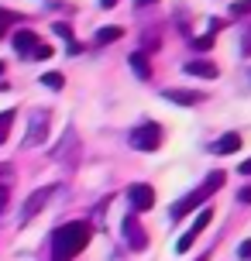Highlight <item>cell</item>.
I'll list each match as a JSON object with an SVG mask.
<instances>
[{
    "mask_svg": "<svg viewBox=\"0 0 251 261\" xmlns=\"http://www.w3.org/2000/svg\"><path fill=\"white\" fill-rule=\"evenodd\" d=\"M120 38V28H100V31H96V45H110V41H117Z\"/></svg>",
    "mask_w": 251,
    "mask_h": 261,
    "instance_id": "9a60e30c",
    "label": "cell"
},
{
    "mask_svg": "<svg viewBox=\"0 0 251 261\" xmlns=\"http://www.w3.org/2000/svg\"><path fill=\"white\" fill-rule=\"evenodd\" d=\"M241 52H244V55H251V28L244 31V35H241Z\"/></svg>",
    "mask_w": 251,
    "mask_h": 261,
    "instance_id": "603a6c76",
    "label": "cell"
},
{
    "mask_svg": "<svg viewBox=\"0 0 251 261\" xmlns=\"http://www.w3.org/2000/svg\"><path fill=\"white\" fill-rule=\"evenodd\" d=\"M220 186H224V172H210V175H207V182L199 186V189L186 193L183 199H179V203H172V210H169V213H172V220H183L189 210H196L199 203H203L207 196H213L217 189H220Z\"/></svg>",
    "mask_w": 251,
    "mask_h": 261,
    "instance_id": "7a4b0ae2",
    "label": "cell"
},
{
    "mask_svg": "<svg viewBox=\"0 0 251 261\" xmlns=\"http://www.w3.org/2000/svg\"><path fill=\"white\" fill-rule=\"evenodd\" d=\"M196 261H207V258H196Z\"/></svg>",
    "mask_w": 251,
    "mask_h": 261,
    "instance_id": "f546056e",
    "label": "cell"
},
{
    "mask_svg": "<svg viewBox=\"0 0 251 261\" xmlns=\"http://www.w3.org/2000/svg\"><path fill=\"white\" fill-rule=\"evenodd\" d=\"M238 254H241V258H251V241H244V244H241Z\"/></svg>",
    "mask_w": 251,
    "mask_h": 261,
    "instance_id": "d4e9b609",
    "label": "cell"
},
{
    "mask_svg": "<svg viewBox=\"0 0 251 261\" xmlns=\"http://www.w3.org/2000/svg\"><path fill=\"white\" fill-rule=\"evenodd\" d=\"M238 199H241V203H251V186H244V189H241Z\"/></svg>",
    "mask_w": 251,
    "mask_h": 261,
    "instance_id": "cb8c5ba5",
    "label": "cell"
},
{
    "mask_svg": "<svg viewBox=\"0 0 251 261\" xmlns=\"http://www.w3.org/2000/svg\"><path fill=\"white\" fill-rule=\"evenodd\" d=\"M0 72H4V62H0Z\"/></svg>",
    "mask_w": 251,
    "mask_h": 261,
    "instance_id": "f1b7e54d",
    "label": "cell"
},
{
    "mask_svg": "<svg viewBox=\"0 0 251 261\" xmlns=\"http://www.w3.org/2000/svg\"><path fill=\"white\" fill-rule=\"evenodd\" d=\"M52 193H55L52 186H41V189H35V193L28 196V199H24V206H21V223L35 220V217L41 213V206H45V203L52 199Z\"/></svg>",
    "mask_w": 251,
    "mask_h": 261,
    "instance_id": "5b68a950",
    "label": "cell"
},
{
    "mask_svg": "<svg viewBox=\"0 0 251 261\" xmlns=\"http://www.w3.org/2000/svg\"><path fill=\"white\" fill-rule=\"evenodd\" d=\"M38 45H41V38L35 35V31H28V28H21V31H14V48H17L21 55H28V59H31Z\"/></svg>",
    "mask_w": 251,
    "mask_h": 261,
    "instance_id": "ba28073f",
    "label": "cell"
},
{
    "mask_svg": "<svg viewBox=\"0 0 251 261\" xmlns=\"http://www.w3.org/2000/svg\"><path fill=\"white\" fill-rule=\"evenodd\" d=\"M52 31H55V35H62L66 41H72V28H69V24H62V21H55V24H52Z\"/></svg>",
    "mask_w": 251,
    "mask_h": 261,
    "instance_id": "ac0fdd59",
    "label": "cell"
},
{
    "mask_svg": "<svg viewBox=\"0 0 251 261\" xmlns=\"http://www.w3.org/2000/svg\"><path fill=\"white\" fill-rule=\"evenodd\" d=\"M100 4H104V7H114V4H117V0H100Z\"/></svg>",
    "mask_w": 251,
    "mask_h": 261,
    "instance_id": "4316f807",
    "label": "cell"
},
{
    "mask_svg": "<svg viewBox=\"0 0 251 261\" xmlns=\"http://www.w3.org/2000/svg\"><path fill=\"white\" fill-rule=\"evenodd\" d=\"M131 69L138 72V79H148V76H152V62H148V55L145 52H134L131 55Z\"/></svg>",
    "mask_w": 251,
    "mask_h": 261,
    "instance_id": "4fadbf2b",
    "label": "cell"
},
{
    "mask_svg": "<svg viewBox=\"0 0 251 261\" xmlns=\"http://www.w3.org/2000/svg\"><path fill=\"white\" fill-rule=\"evenodd\" d=\"M11 21H17V14H11V11H0V38H4V31H7V24Z\"/></svg>",
    "mask_w": 251,
    "mask_h": 261,
    "instance_id": "ffe728a7",
    "label": "cell"
},
{
    "mask_svg": "<svg viewBox=\"0 0 251 261\" xmlns=\"http://www.w3.org/2000/svg\"><path fill=\"white\" fill-rule=\"evenodd\" d=\"M31 59H52V48H48V45L41 41L38 48H35V55H31Z\"/></svg>",
    "mask_w": 251,
    "mask_h": 261,
    "instance_id": "7402d4cb",
    "label": "cell"
},
{
    "mask_svg": "<svg viewBox=\"0 0 251 261\" xmlns=\"http://www.w3.org/2000/svg\"><path fill=\"white\" fill-rule=\"evenodd\" d=\"M128 203H131L134 213H145V210L155 206V189H152V186H145V182L128 186Z\"/></svg>",
    "mask_w": 251,
    "mask_h": 261,
    "instance_id": "8992f818",
    "label": "cell"
},
{
    "mask_svg": "<svg viewBox=\"0 0 251 261\" xmlns=\"http://www.w3.org/2000/svg\"><path fill=\"white\" fill-rule=\"evenodd\" d=\"M210 45H213V35H203V38H196V41H193V48H199V52H207Z\"/></svg>",
    "mask_w": 251,
    "mask_h": 261,
    "instance_id": "44dd1931",
    "label": "cell"
},
{
    "mask_svg": "<svg viewBox=\"0 0 251 261\" xmlns=\"http://www.w3.org/2000/svg\"><path fill=\"white\" fill-rule=\"evenodd\" d=\"M165 100H172V103H179V107H193V103H203V96L193 90H165L162 93Z\"/></svg>",
    "mask_w": 251,
    "mask_h": 261,
    "instance_id": "30bf717a",
    "label": "cell"
},
{
    "mask_svg": "<svg viewBox=\"0 0 251 261\" xmlns=\"http://www.w3.org/2000/svg\"><path fill=\"white\" fill-rule=\"evenodd\" d=\"M241 148V134H224L220 141H213V151L217 155H231V151H238Z\"/></svg>",
    "mask_w": 251,
    "mask_h": 261,
    "instance_id": "7c38bea8",
    "label": "cell"
},
{
    "mask_svg": "<svg viewBox=\"0 0 251 261\" xmlns=\"http://www.w3.org/2000/svg\"><path fill=\"white\" fill-rule=\"evenodd\" d=\"M162 144V127L159 124H141V127L131 130V148L138 151H155Z\"/></svg>",
    "mask_w": 251,
    "mask_h": 261,
    "instance_id": "277c9868",
    "label": "cell"
},
{
    "mask_svg": "<svg viewBox=\"0 0 251 261\" xmlns=\"http://www.w3.org/2000/svg\"><path fill=\"white\" fill-rule=\"evenodd\" d=\"M238 172H241V175H251V158H248V162H241V169H238Z\"/></svg>",
    "mask_w": 251,
    "mask_h": 261,
    "instance_id": "484cf974",
    "label": "cell"
},
{
    "mask_svg": "<svg viewBox=\"0 0 251 261\" xmlns=\"http://www.w3.org/2000/svg\"><path fill=\"white\" fill-rule=\"evenodd\" d=\"M11 124H14V110H4V114H0V144L7 141V134H11Z\"/></svg>",
    "mask_w": 251,
    "mask_h": 261,
    "instance_id": "e0dca14e",
    "label": "cell"
},
{
    "mask_svg": "<svg viewBox=\"0 0 251 261\" xmlns=\"http://www.w3.org/2000/svg\"><path fill=\"white\" fill-rule=\"evenodd\" d=\"M186 72L199 79H217V65L207 62V59H193V62H186Z\"/></svg>",
    "mask_w": 251,
    "mask_h": 261,
    "instance_id": "9c48e42d",
    "label": "cell"
},
{
    "mask_svg": "<svg viewBox=\"0 0 251 261\" xmlns=\"http://www.w3.org/2000/svg\"><path fill=\"white\" fill-rule=\"evenodd\" d=\"M41 86H48V90H62L66 79H62V72H45V76H41Z\"/></svg>",
    "mask_w": 251,
    "mask_h": 261,
    "instance_id": "2e32d148",
    "label": "cell"
},
{
    "mask_svg": "<svg viewBox=\"0 0 251 261\" xmlns=\"http://www.w3.org/2000/svg\"><path fill=\"white\" fill-rule=\"evenodd\" d=\"M11 182H14V169H11V165H0V213H4V206H7Z\"/></svg>",
    "mask_w": 251,
    "mask_h": 261,
    "instance_id": "8fae6325",
    "label": "cell"
},
{
    "mask_svg": "<svg viewBox=\"0 0 251 261\" xmlns=\"http://www.w3.org/2000/svg\"><path fill=\"white\" fill-rule=\"evenodd\" d=\"M48 110H35L31 114V124H28V134L24 141H21V148H38V144L48 141Z\"/></svg>",
    "mask_w": 251,
    "mask_h": 261,
    "instance_id": "3957f363",
    "label": "cell"
},
{
    "mask_svg": "<svg viewBox=\"0 0 251 261\" xmlns=\"http://www.w3.org/2000/svg\"><path fill=\"white\" fill-rule=\"evenodd\" d=\"M120 227H124V237H128V248H131V251H145L148 234L141 230V223H138V217H134V213H128Z\"/></svg>",
    "mask_w": 251,
    "mask_h": 261,
    "instance_id": "52a82bcc",
    "label": "cell"
},
{
    "mask_svg": "<svg viewBox=\"0 0 251 261\" xmlns=\"http://www.w3.org/2000/svg\"><path fill=\"white\" fill-rule=\"evenodd\" d=\"M138 4H155V0H138Z\"/></svg>",
    "mask_w": 251,
    "mask_h": 261,
    "instance_id": "83f0119b",
    "label": "cell"
},
{
    "mask_svg": "<svg viewBox=\"0 0 251 261\" xmlns=\"http://www.w3.org/2000/svg\"><path fill=\"white\" fill-rule=\"evenodd\" d=\"M210 220H213V210H210V206H203V210H199V217H196V223H193V227H189L186 234H189V237H196V234H199V230H203V227H207Z\"/></svg>",
    "mask_w": 251,
    "mask_h": 261,
    "instance_id": "5bb4252c",
    "label": "cell"
},
{
    "mask_svg": "<svg viewBox=\"0 0 251 261\" xmlns=\"http://www.w3.org/2000/svg\"><path fill=\"white\" fill-rule=\"evenodd\" d=\"M231 14H251V0H234L231 4Z\"/></svg>",
    "mask_w": 251,
    "mask_h": 261,
    "instance_id": "d6986e66",
    "label": "cell"
},
{
    "mask_svg": "<svg viewBox=\"0 0 251 261\" xmlns=\"http://www.w3.org/2000/svg\"><path fill=\"white\" fill-rule=\"evenodd\" d=\"M90 241V223L86 220H69L52 230V261H72Z\"/></svg>",
    "mask_w": 251,
    "mask_h": 261,
    "instance_id": "6da1fadb",
    "label": "cell"
}]
</instances>
